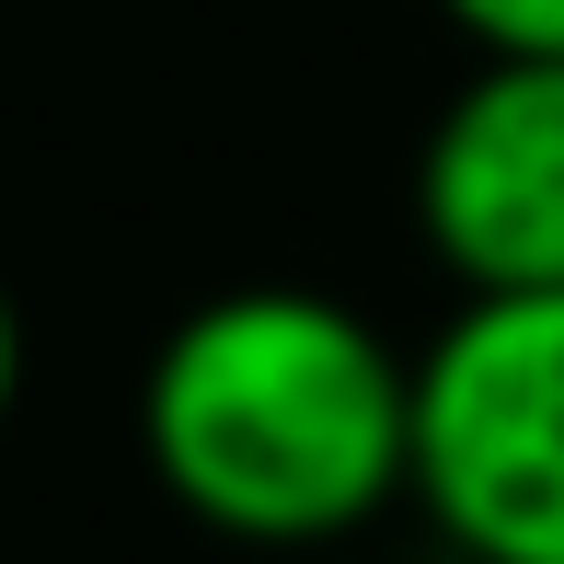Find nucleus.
<instances>
[{
  "label": "nucleus",
  "mask_w": 564,
  "mask_h": 564,
  "mask_svg": "<svg viewBox=\"0 0 564 564\" xmlns=\"http://www.w3.org/2000/svg\"><path fill=\"white\" fill-rule=\"evenodd\" d=\"M139 460L219 542L323 553L415 496V357L335 289H219L139 369Z\"/></svg>",
  "instance_id": "nucleus-1"
},
{
  "label": "nucleus",
  "mask_w": 564,
  "mask_h": 564,
  "mask_svg": "<svg viewBox=\"0 0 564 564\" xmlns=\"http://www.w3.org/2000/svg\"><path fill=\"white\" fill-rule=\"evenodd\" d=\"M415 507L473 564H564V289H484L426 335Z\"/></svg>",
  "instance_id": "nucleus-2"
},
{
  "label": "nucleus",
  "mask_w": 564,
  "mask_h": 564,
  "mask_svg": "<svg viewBox=\"0 0 564 564\" xmlns=\"http://www.w3.org/2000/svg\"><path fill=\"white\" fill-rule=\"evenodd\" d=\"M415 230L484 289H564V46L553 58H484L438 105L415 150Z\"/></svg>",
  "instance_id": "nucleus-3"
},
{
  "label": "nucleus",
  "mask_w": 564,
  "mask_h": 564,
  "mask_svg": "<svg viewBox=\"0 0 564 564\" xmlns=\"http://www.w3.org/2000/svg\"><path fill=\"white\" fill-rule=\"evenodd\" d=\"M484 58H553L564 46V0H438Z\"/></svg>",
  "instance_id": "nucleus-4"
},
{
  "label": "nucleus",
  "mask_w": 564,
  "mask_h": 564,
  "mask_svg": "<svg viewBox=\"0 0 564 564\" xmlns=\"http://www.w3.org/2000/svg\"><path fill=\"white\" fill-rule=\"evenodd\" d=\"M12 403H23V312L0 289V426H12Z\"/></svg>",
  "instance_id": "nucleus-5"
}]
</instances>
